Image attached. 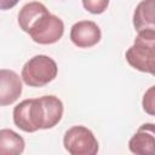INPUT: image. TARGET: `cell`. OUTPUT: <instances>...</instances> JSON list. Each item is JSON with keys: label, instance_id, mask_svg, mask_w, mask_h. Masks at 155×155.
I'll list each match as a JSON object with an SVG mask.
<instances>
[{"label": "cell", "instance_id": "obj_1", "mask_svg": "<svg viewBox=\"0 0 155 155\" xmlns=\"http://www.w3.org/2000/svg\"><path fill=\"white\" fill-rule=\"evenodd\" d=\"M64 107L62 101L53 96L24 99L13 108V122L24 132L48 130L54 127L62 119Z\"/></svg>", "mask_w": 155, "mask_h": 155}, {"label": "cell", "instance_id": "obj_2", "mask_svg": "<svg viewBox=\"0 0 155 155\" xmlns=\"http://www.w3.org/2000/svg\"><path fill=\"white\" fill-rule=\"evenodd\" d=\"M127 63L142 73L155 76V31L142 30L125 53Z\"/></svg>", "mask_w": 155, "mask_h": 155}, {"label": "cell", "instance_id": "obj_3", "mask_svg": "<svg viewBox=\"0 0 155 155\" xmlns=\"http://www.w3.org/2000/svg\"><path fill=\"white\" fill-rule=\"evenodd\" d=\"M57 73V64L51 57L36 54L23 65L21 76L25 85L30 87H42L53 81Z\"/></svg>", "mask_w": 155, "mask_h": 155}, {"label": "cell", "instance_id": "obj_4", "mask_svg": "<svg viewBox=\"0 0 155 155\" xmlns=\"http://www.w3.org/2000/svg\"><path fill=\"white\" fill-rule=\"evenodd\" d=\"M64 33L63 21L50 13L48 11L41 15L29 28L28 34L34 42L40 45H51L57 42Z\"/></svg>", "mask_w": 155, "mask_h": 155}, {"label": "cell", "instance_id": "obj_5", "mask_svg": "<svg viewBox=\"0 0 155 155\" xmlns=\"http://www.w3.org/2000/svg\"><path fill=\"white\" fill-rule=\"evenodd\" d=\"M63 145L71 155H94L98 153V140L93 132L81 125L73 126L64 133Z\"/></svg>", "mask_w": 155, "mask_h": 155}, {"label": "cell", "instance_id": "obj_6", "mask_svg": "<svg viewBox=\"0 0 155 155\" xmlns=\"http://www.w3.org/2000/svg\"><path fill=\"white\" fill-rule=\"evenodd\" d=\"M102 31L92 21H79L70 29L71 42L80 48H88L101 41Z\"/></svg>", "mask_w": 155, "mask_h": 155}, {"label": "cell", "instance_id": "obj_7", "mask_svg": "<svg viewBox=\"0 0 155 155\" xmlns=\"http://www.w3.org/2000/svg\"><path fill=\"white\" fill-rule=\"evenodd\" d=\"M128 149L136 155H155V124L140 125L130 139Z\"/></svg>", "mask_w": 155, "mask_h": 155}, {"label": "cell", "instance_id": "obj_8", "mask_svg": "<svg viewBox=\"0 0 155 155\" xmlns=\"http://www.w3.org/2000/svg\"><path fill=\"white\" fill-rule=\"evenodd\" d=\"M22 93L21 78L10 69L0 70V104L2 107L15 103Z\"/></svg>", "mask_w": 155, "mask_h": 155}, {"label": "cell", "instance_id": "obj_9", "mask_svg": "<svg viewBox=\"0 0 155 155\" xmlns=\"http://www.w3.org/2000/svg\"><path fill=\"white\" fill-rule=\"evenodd\" d=\"M133 27L137 31H155V0H142L133 12Z\"/></svg>", "mask_w": 155, "mask_h": 155}, {"label": "cell", "instance_id": "obj_10", "mask_svg": "<svg viewBox=\"0 0 155 155\" xmlns=\"http://www.w3.org/2000/svg\"><path fill=\"white\" fill-rule=\"evenodd\" d=\"M48 10L46 8V6L39 1H31L25 4L18 13V24L21 27V29L25 33L29 31V28L31 27V24L45 12H47Z\"/></svg>", "mask_w": 155, "mask_h": 155}, {"label": "cell", "instance_id": "obj_11", "mask_svg": "<svg viewBox=\"0 0 155 155\" xmlns=\"http://www.w3.org/2000/svg\"><path fill=\"white\" fill-rule=\"evenodd\" d=\"M24 139L12 130L2 128L0 131V153L1 154H22L24 150Z\"/></svg>", "mask_w": 155, "mask_h": 155}, {"label": "cell", "instance_id": "obj_12", "mask_svg": "<svg viewBox=\"0 0 155 155\" xmlns=\"http://www.w3.org/2000/svg\"><path fill=\"white\" fill-rule=\"evenodd\" d=\"M142 107L147 114L155 116V85L145 91L142 101Z\"/></svg>", "mask_w": 155, "mask_h": 155}, {"label": "cell", "instance_id": "obj_13", "mask_svg": "<svg viewBox=\"0 0 155 155\" xmlns=\"http://www.w3.org/2000/svg\"><path fill=\"white\" fill-rule=\"evenodd\" d=\"M81 1L85 10L93 15L103 13L109 5V0H81Z\"/></svg>", "mask_w": 155, "mask_h": 155}, {"label": "cell", "instance_id": "obj_14", "mask_svg": "<svg viewBox=\"0 0 155 155\" xmlns=\"http://www.w3.org/2000/svg\"><path fill=\"white\" fill-rule=\"evenodd\" d=\"M19 0H0V8L1 10H8L12 8L18 4Z\"/></svg>", "mask_w": 155, "mask_h": 155}]
</instances>
